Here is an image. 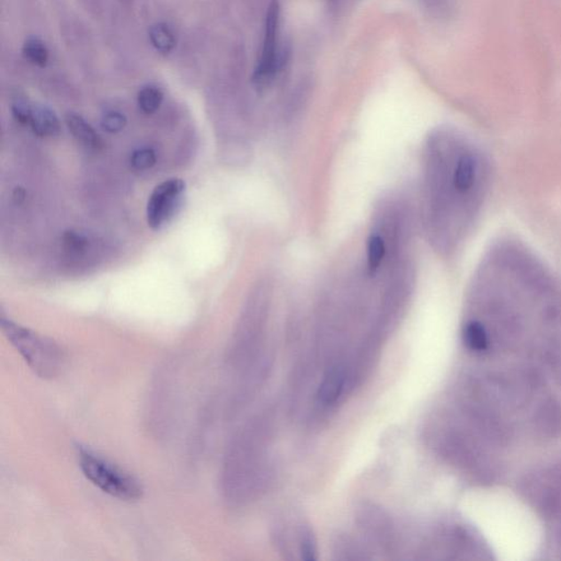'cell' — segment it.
Segmentation results:
<instances>
[{"label":"cell","mask_w":561,"mask_h":561,"mask_svg":"<svg viewBox=\"0 0 561 561\" xmlns=\"http://www.w3.org/2000/svg\"><path fill=\"white\" fill-rule=\"evenodd\" d=\"M2 328L4 336L38 377L53 378L62 372L66 355L53 340L4 318Z\"/></svg>","instance_id":"obj_1"},{"label":"cell","mask_w":561,"mask_h":561,"mask_svg":"<svg viewBox=\"0 0 561 561\" xmlns=\"http://www.w3.org/2000/svg\"><path fill=\"white\" fill-rule=\"evenodd\" d=\"M78 458L83 475L105 494L123 502H137L143 497L141 482L129 472L87 448L78 449Z\"/></svg>","instance_id":"obj_2"},{"label":"cell","mask_w":561,"mask_h":561,"mask_svg":"<svg viewBox=\"0 0 561 561\" xmlns=\"http://www.w3.org/2000/svg\"><path fill=\"white\" fill-rule=\"evenodd\" d=\"M185 183L173 178L157 185L147 203V222L152 230H159L177 213L183 202Z\"/></svg>","instance_id":"obj_3"},{"label":"cell","mask_w":561,"mask_h":561,"mask_svg":"<svg viewBox=\"0 0 561 561\" xmlns=\"http://www.w3.org/2000/svg\"><path fill=\"white\" fill-rule=\"evenodd\" d=\"M279 16V3L277 0H272L267 12L266 34H264L261 58L259 60L256 72H254V81L258 83L266 82L268 78H270L273 72H275Z\"/></svg>","instance_id":"obj_4"},{"label":"cell","mask_w":561,"mask_h":561,"mask_svg":"<svg viewBox=\"0 0 561 561\" xmlns=\"http://www.w3.org/2000/svg\"><path fill=\"white\" fill-rule=\"evenodd\" d=\"M29 125L32 131L41 137L57 136L60 132V122L57 113L44 105H32Z\"/></svg>","instance_id":"obj_5"},{"label":"cell","mask_w":561,"mask_h":561,"mask_svg":"<svg viewBox=\"0 0 561 561\" xmlns=\"http://www.w3.org/2000/svg\"><path fill=\"white\" fill-rule=\"evenodd\" d=\"M66 124L69 131L82 145L90 147L91 150H99L102 147V140L99 134L82 115L68 113L66 115Z\"/></svg>","instance_id":"obj_6"},{"label":"cell","mask_w":561,"mask_h":561,"mask_svg":"<svg viewBox=\"0 0 561 561\" xmlns=\"http://www.w3.org/2000/svg\"><path fill=\"white\" fill-rule=\"evenodd\" d=\"M345 372L341 368H332L323 379L318 389V397L323 403L335 402L345 387Z\"/></svg>","instance_id":"obj_7"},{"label":"cell","mask_w":561,"mask_h":561,"mask_svg":"<svg viewBox=\"0 0 561 561\" xmlns=\"http://www.w3.org/2000/svg\"><path fill=\"white\" fill-rule=\"evenodd\" d=\"M148 39H150L152 48L164 55L173 52L175 44H177L174 30L164 22L156 23L150 27Z\"/></svg>","instance_id":"obj_8"},{"label":"cell","mask_w":561,"mask_h":561,"mask_svg":"<svg viewBox=\"0 0 561 561\" xmlns=\"http://www.w3.org/2000/svg\"><path fill=\"white\" fill-rule=\"evenodd\" d=\"M22 54L27 62L35 65V66L44 68L49 64L50 51L48 46L45 45L43 41L35 38V36H30L25 41L22 45Z\"/></svg>","instance_id":"obj_9"},{"label":"cell","mask_w":561,"mask_h":561,"mask_svg":"<svg viewBox=\"0 0 561 561\" xmlns=\"http://www.w3.org/2000/svg\"><path fill=\"white\" fill-rule=\"evenodd\" d=\"M464 341L472 351H484L488 347L489 337L487 329L479 321H471L464 328Z\"/></svg>","instance_id":"obj_10"},{"label":"cell","mask_w":561,"mask_h":561,"mask_svg":"<svg viewBox=\"0 0 561 561\" xmlns=\"http://www.w3.org/2000/svg\"><path fill=\"white\" fill-rule=\"evenodd\" d=\"M164 101V92L155 85H146L138 91L137 105L145 114L155 113Z\"/></svg>","instance_id":"obj_11"},{"label":"cell","mask_w":561,"mask_h":561,"mask_svg":"<svg viewBox=\"0 0 561 561\" xmlns=\"http://www.w3.org/2000/svg\"><path fill=\"white\" fill-rule=\"evenodd\" d=\"M386 254L384 240L379 235L370 236L368 243V267L370 273H375L381 267Z\"/></svg>","instance_id":"obj_12"},{"label":"cell","mask_w":561,"mask_h":561,"mask_svg":"<svg viewBox=\"0 0 561 561\" xmlns=\"http://www.w3.org/2000/svg\"><path fill=\"white\" fill-rule=\"evenodd\" d=\"M156 152L152 148H140L131 156V165L138 171L151 169L156 164Z\"/></svg>","instance_id":"obj_13"},{"label":"cell","mask_w":561,"mask_h":561,"mask_svg":"<svg viewBox=\"0 0 561 561\" xmlns=\"http://www.w3.org/2000/svg\"><path fill=\"white\" fill-rule=\"evenodd\" d=\"M128 124V118L119 111H110L101 119V127L105 132L115 134L123 131Z\"/></svg>","instance_id":"obj_14"},{"label":"cell","mask_w":561,"mask_h":561,"mask_svg":"<svg viewBox=\"0 0 561 561\" xmlns=\"http://www.w3.org/2000/svg\"><path fill=\"white\" fill-rule=\"evenodd\" d=\"M300 553L301 558L306 561L316 560V542H315L314 536L309 528H305L301 532L300 537Z\"/></svg>","instance_id":"obj_15"},{"label":"cell","mask_w":561,"mask_h":561,"mask_svg":"<svg viewBox=\"0 0 561 561\" xmlns=\"http://www.w3.org/2000/svg\"><path fill=\"white\" fill-rule=\"evenodd\" d=\"M31 109L32 105H30L29 102L23 99H18L13 102L12 105L13 117H15L18 122L29 125Z\"/></svg>","instance_id":"obj_16"},{"label":"cell","mask_w":561,"mask_h":561,"mask_svg":"<svg viewBox=\"0 0 561 561\" xmlns=\"http://www.w3.org/2000/svg\"><path fill=\"white\" fill-rule=\"evenodd\" d=\"M64 244L69 252H81L86 247L87 239L82 235L75 233V231H68L64 235Z\"/></svg>","instance_id":"obj_17"}]
</instances>
